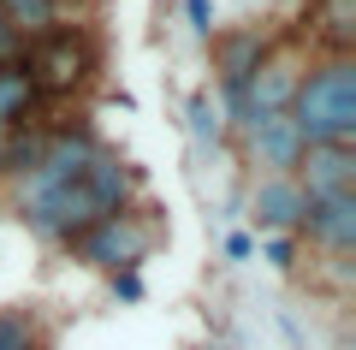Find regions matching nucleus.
<instances>
[{"label":"nucleus","instance_id":"nucleus-6","mask_svg":"<svg viewBox=\"0 0 356 350\" xmlns=\"http://www.w3.org/2000/svg\"><path fill=\"white\" fill-rule=\"evenodd\" d=\"M250 161L255 166H267L273 178H291L297 173V161H303V131L291 125V113H261V119H250Z\"/></svg>","mask_w":356,"mask_h":350},{"label":"nucleus","instance_id":"nucleus-11","mask_svg":"<svg viewBox=\"0 0 356 350\" xmlns=\"http://www.w3.org/2000/svg\"><path fill=\"white\" fill-rule=\"evenodd\" d=\"M30 107H36V83L24 77V65H0V137L24 131Z\"/></svg>","mask_w":356,"mask_h":350},{"label":"nucleus","instance_id":"nucleus-5","mask_svg":"<svg viewBox=\"0 0 356 350\" xmlns=\"http://www.w3.org/2000/svg\"><path fill=\"white\" fill-rule=\"evenodd\" d=\"M297 190L309 202L321 196H356V149L350 143H309L297 161Z\"/></svg>","mask_w":356,"mask_h":350},{"label":"nucleus","instance_id":"nucleus-15","mask_svg":"<svg viewBox=\"0 0 356 350\" xmlns=\"http://www.w3.org/2000/svg\"><path fill=\"white\" fill-rule=\"evenodd\" d=\"M261 255H267V267L291 273V267H297V244H291V232H273V238L261 244Z\"/></svg>","mask_w":356,"mask_h":350},{"label":"nucleus","instance_id":"nucleus-7","mask_svg":"<svg viewBox=\"0 0 356 350\" xmlns=\"http://www.w3.org/2000/svg\"><path fill=\"white\" fill-rule=\"evenodd\" d=\"M303 232L327 255H350L356 250V196H321V202H309V208H303Z\"/></svg>","mask_w":356,"mask_h":350},{"label":"nucleus","instance_id":"nucleus-17","mask_svg":"<svg viewBox=\"0 0 356 350\" xmlns=\"http://www.w3.org/2000/svg\"><path fill=\"white\" fill-rule=\"evenodd\" d=\"M184 13H191L196 36H214V6H208V0H184Z\"/></svg>","mask_w":356,"mask_h":350},{"label":"nucleus","instance_id":"nucleus-12","mask_svg":"<svg viewBox=\"0 0 356 350\" xmlns=\"http://www.w3.org/2000/svg\"><path fill=\"white\" fill-rule=\"evenodd\" d=\"M315 24H321V36H327L339 54H350V42H356V0H321Z\"/></svg>","mask_w":356,"mask_h":350},{"label":"nucleus","instance_id":"nucleus-3","mask_svg":"<svg viewBox=\"0 0 356 350\" xmlns=\"http://www.w3.org/2000/svg\"><path fill=\"white\" fill-rule=\"evenodd\" d=\"M24 77L36 83V95H72L89 77V42L72 30H42V42L24 54Z\"/></svg>","mask_w":356,"mask_h":350},{"label":"nucleus","instance_id":"nucleus-13","mask_svg":"<svg viewBox=\"0 0 356 350\" xmlns=\"http://www.w3.org/2000/svg\"><path fill=\"white\" fill-rule=\"evenodd\" d=\"M184 113H191V137L202 143V149H214V143L226 137V113H220L214 95H191V107H184Z\"/></svg>","mask_w":356,"mask_h":350},{"label":"nucleus","instance_id":"nucleus-10","mask_svg":"<svg viewBox=\"0 0 356 350\" xmlns=\"http://www.w3.org/2000/svg\"><path fill=\"white\" fill-rule=\"evenodd\" d=\"M261 60H267V36H261V30H232V36L214 42L220 83H243V77H250Z\"/></svg>","mask_w":356,"mask_h":350},{"label":"nucleus","instance_id":"nucleus-16","mask_svg":"<svg viewBox=\"0 0 356 350\" xmlns=\"http://www.w3.org/2000/svg\"><path fill=\"white\" fill-rule=\"evenodd\" d=\"M18 60H24V30L0 13V65H18Z\"/></svg>","mask_w":356,"mask_h":350},{"label":"nucleus","instance_id":"nucleus-2","mask_svg":"<svg viewBox=\"0 0 356 350\" xmlns=\"http://www.w3.org/2000/svg\"><path fill=\"white\" fill-rule=\"evenodd\" d=\"M285 113L303 131V143H350L356 137V65H350V54H332L327 65L297 77V95Z\"/></svg>","mask_w":356,"mask_h":350},{"label":"nucleus","instance_id":"nucleus-4","mask_svg":"<svg viewBox=\"0 0 356 350\" xmlns=\"http://www.w3.org/2000/svg\"><path fill=\"white\" fill-rule=\"evenodd\" d=\"M149 225H137L131 214H113V220H102V225H89L83 238L72 244L83 262H95V267H113V273H131V267L149 255Z\"/></svg>","mask_w":356,"mask_h":350},{"label":"nucleus","instance_id":"nucleus-14","mask_svg":"<svg viewBox=\"0 0 356 350\" xmlns=\"http://www.w3.org/2000/svg\"><path fill=\"white\" fill-rule=\"evenodd\" d=\"M0 350H36V326H30L24 309H6V315H0Z\"/></svg>","mask_w":356,"mask_h":350},{"label":"nucleus","instance_id":"nucleus-9","mask_svg":"<svg viewBox=\"0 0 356 350\" xmlns=\"http://www.w3.org/2000/svg\"><path fill=\"white\" fill-rule=\"evenodd\" d=\"M297 95V72L285 60H261L250 77H243V101H250V119H261V113H285Z\"/></svg>","mask_w":356,"mask_h":350},{"label":"nucleus","instance_id":"nucleus-18","mask_svg":"<svg viewBox=\"0 0 356 350\" xmlns=\"http://www.w3.org/2000/svg\"><path fill=\"white\" fill-rule=\"evenodd\" d=\"M226 255H232V262H250V255H255V244L243 238V232H232V238H226Z\"/></svg>","mask_w":356,"mask_h":350},{"label":"nucleus","instance_id":"nucleus-8","mask_svg":"<svg viewBox=\"0 0 356 350\" xmlns=\"http://www.w3.org/2000/svg\"><path fill=\"white\" fill-rule=\"evenodd\" d=\"M303 208H309V196L297 190V178H261L255 196H250V220L261 232H297L303 225Z\"/></svg>","mask_w":356,"mask_h":350},{"label":"nucleus","instance_id":"nucleus-1","mask_svg":"<svg viewBox=\"0 0 356 350\" xmlns=\"http://www.w3.org/2000/svg\"><path fill=\"white\" fill-rule=\"evenodd\" d=\"M102 143L89 137H48L42 161L18 173V208L48 244H77L89 225H102L95 202H89V161Z\"/></svg>","mask_w":356,"mask_h":350},{"label":"nucleus","instance_id":"nucleus-19","mask_svg":"<svg viewBox=\"0 0 356 350\" xmlns=\"http://www.w3.org/2000/svg\"><path fill=\"white\" fill-rule=\"evenodd\" d=\"M113 291H119V297H131V303H137V297H143V279H137V273H113Z\"/></svg>","mask_w":356,"mask_h":350}]
</instances>
